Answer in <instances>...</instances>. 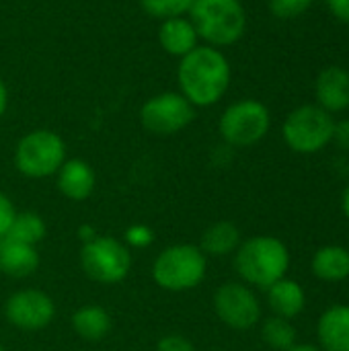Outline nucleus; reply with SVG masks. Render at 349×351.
<instances>
[{
    "label": "nucleus",
    "mask_w": 349,
    "mask_h": 351,
    "mask_svg": "<svg viewBox=\"0 0 349 351\" xmlns=\"http://www.w3.org/2000/svg\"><path fill=\"white\" fill-rule=\"evenodd\" d=\"M265 294H267V306L276 317L292 321L298 315H302V311L306 308V292L300 286V282L292 278L278 280L265 290Z\"/></svg>",
    "instance_id": "obj_15"
},
{
    "label": "nucleus",
    "mask_w": 349,
    "mask_h": 351,
    "mask_svg": "<svg viewBox=\"0 0 349 351\" xmlns=\"http://www.w3.org/2000/svg\"><path fill=\"white\" fill-rule=\"evenodd\" d=\"M156 351H195L193 343L181 333L163 335L156 343Z\"/></svg>",
    "instance_id": "obj_26"
},
{
    "label": "nucleus",
    "mask_w": 349,
    "mask_h": 351,
    "mask_svg": "<svg viewBox=\"0 0 349 351\" xmlns=\"http://www.w3.org/2000/svg\"><path fill=\"white\" fill-rule=\"evenodd\" d=\"M313 276L327 284H337L349 278V249L341 245H325L315 251L311 261Z\"/></svg>",
    "instance_id": "obj_18"
},
{
    "label": "nucleus",
    "mask_w": 349,
    "mask_h": 351,
    "mask_svg": "<svg viewBox=\"0 0 349 351\" xmlns=\"http://www.w3.org/2000/svg\"><path fill=\"white\" fill-rule=\"evenodd\" d=\"M241 243L243 237L239 226L230 220H218L204 230L197 247L204 251L206 257H228L234 255Z\"/></svg>",
    "instance_id": "obj_19"
},
{
    "label": "nucleus",
    "mask_w": 349,
    "mask_h": 351,
    "mask_svg": "<svg viewBox=\"0 0 349 351\" xmlns=\"http://www.w3.org/2000/svg\"><path fill=\"white\" fill-rule=\"evenodd\" d=\"M99 232H95V228H91V226H80V230H78V237H80V241L82 243H86V241H91V239H95Z\"/></svg>",
    "instance_id": "obj_31"
},
{
    "label": "nucleus",
    "mask_w": 349,
    "mask_h": 351,
    "mask_svg": "<svg viewBox=\"0 0 349 351\" xmlns=\"http://www.w3.org/2000/svg\"><path fill=\"white\" fill-rule=\"evenodd\" d=\"M72 329L74 333L84 339V341H103L111 329H113V321L111 315L107 313V308L99 306V304H84L78 311H74L72 319Z\"/></svg>",
    "instance_id": "obj_20"
},
{
    "label": "nucleus",
    "mask_w": 349,
    "mask_h": 351,
    "mask_svg": "<svg viewBox=\"0 0 349 351\" xmlns=\"http://www.w3.org/2000/svg\"><path fill=\"white\" fill-rule=\"evenodd\" d=\"M58 191L70 202H84L97 187L95 169L82 158H66L56 173Z\"/></svg>",
    "instance_id": "obj_13"
},
{
    "label": "nucleus",
    "mask_w": 349,
    "mask_h": 351,
    "mask_svg": "<svg viewBox=\"0 0 349 351\" xmlns=\"http://www.w3.org/2000/svg\"><path fill=\"white\" fill-rule=\"evenodd\" d=\"M47 234V224L37 212H16L10 230L4 239L37 247Z\"/></svg>",
    "instance_id": "obj_21"
},
{
    "label": "nucleus",
    "mask_w": 349,
    "mask_h": 351,
    "mask_svg": "<svg viewBox=\"0 0 349 351\" xmlns=\"http://www.w3.org/2000/svg\"><path fill=\"white\" fill-rule=\"evenodd\" d=\"M341 212H344V216L349 220V183L346 185L344 193H341Z\"/></svg>",
    "instance_id": "obj_32"
},
{
    "label": "nucleus",
    "mask_w": 349,
    "mask_h": 351,
    "mask_svg": "<svg viewBox=\"0 0 349 351\" xmlns=\"http://www.w3.org/2000/svg\"><path fill=\"white\" fill-rule=\"evenodd\" d=\"M317 339L323 351H349V304H333L319 317Z\"/></svg>",
    "instance_id": "obj_14"
},
{
    "label": "nucleus",
    "mask_w": 349,
    "mask_h": 351,
    "mask_svg": "<svg viewBox=\"0 0 349 351\" xmlns=\"http://www.w3.org/2000/svg\"><path fill=\"white\" fill-rule=\"evenodd\" d=\"M267 2H269L272 14L284 21L304 14L313 4V0H267Z\"/></svg>",
    "instance_id": "obj_24"
},
{
    "label": "nucleus",
    "mask_w": 349,
    "mask_h": 351,
    "mask_svg": "<svg viewBox=\"0 0 349 351\" xmlns=\"http://www.w3.org/2000/svg\"><path fill=\"white\" fill-rule=\"evenodd\" d=\"M158 43L169 56L183 58L200 45V35H197L191 19L175 16V19H167L160 23Z\"/></svg>",
    "instance_id": "obj_17"
},
{
    "label": "nucleus",
    "mask_w": 349,
    "mask_h": 351,
    "mask_svg": "<svg viewBox=\"0 0 349 351\" xmlns=\"http://www.w3.org/2000/svg\"><path fill=\"white\" fill-rule=\"evenodd\" d=\"M6 109H8V88H6L4 80L0 78V117L6 113Z\"/></svg>",
    "instance_id": "obj_30"
},
{
    "label": "nucleus",
    "mask_w": 349,
    "mask_h": 351,
    "mask_svg": "<svg viewBox=\"0 0 349 351\" xmlns=\"http://www.w3.org/2000/svg\"><path fill=\"white\" fill-rule=\"evenodd\" d=\"M78 261L84 276L103 286L121 284L132 271V251L109 234H97L82 243Z\"/></svg>",
    "instance_id": "obj_5"
},
{
    "label": "nucleus",
    "mask_w": 349,
    "mask_h": 351,
    "mask_svg": "<svg viewBox=\"0 0 349 351\" xmlns=\"http://www.w3.org/2000/svg\"><path fill=\"white\" fill-rule=\"evenodd\" d=\"M208 276V257L197 245L179 243L163 249L152 263V280L167 292L195 290Z\"/></svg>",
    "instance_id": "obj_4"
},
{
    "label": "nucleus",
    "mask_w": 349,
    "mask_h": 351,
    "mask_svg": "<svg viewBox=\"0 0 349 351\" xmlns=\"http://www.w3.org/2000/svg\"><path fill=\"white\" fill-rule=\"evenodd\" d=\"M296 337H298L296 327L288 319L272 315L269 319H265L261 323V339L272 350L288 351L290 348H294L298 343Z\"/></svg>",
    "instance_id": "obj_22"
},
{
    "label": "nucleus",
    "mask_w": 349,
    "mask_h": 351,
    "mask_svg": "<svg viewBox=\"0 0 349 351\" xmlns=\"http://www.w3.org/2000/svg\"><path fill=\"white\" fill-rule=\"evenodd\" d=\"M64 160L66 142L51 130L29 132L14 148V167L27 179H47L60 171Z\"/></svg>",
    "instance_id": "obj_7"
},
{
    "label": "nucleus",
    "mask_w": 349,
    "mask_h": 351,
    "mask_svg": "<svg viewBox=\"0 0 349 351\" xmlns=\"http://www.w3.org/2000/svg\"><path fill=\"white\" fill-rule=\"evenodd\" d=\"M0 351H4V348H2V346H0Z\"/></svg>",
    "instance_id": "obj_34"
},
{
    "label": "nucleus",
    "mask_w": 349,
    "mask_h": 351,
    "mask_svg": "<svg viewBox=\"0 0 349 351\" xmlns=\"http://www.w3.org/2000/svg\"><path fill=\"white\" fill-rule=\"evenodd\" d=\"M288 351H323L319 346L315 343H296L294 348H290Z\"/></svg>",
    "instance_id": "obj_33"
},
{
    "label": "nucleus",
    "mask_w": 349,
    "mask_h": 351,
    "mask_svg": "<svg viewBox=\"0 0 349 351\" xmlns=\"http://www.w3.org/2000/svg\"><path fill=\"white\" fill-rule=\"evenodd\" d=\"M214 313L228 329L249 331L261 321V302L251 286L243 282H224L214 292Z\"/></svg>",
    "instance_id": "obj_10"
},
{
    "label": "nucleus",
    "mask_w": 349,
    "mask_h": 351,
    "mask_svg": "<svg viewBox=\"0 0 349 351\" xmlns=\"http://www.w3.org/2000/svg\"><path fill=\"white\" fill-rule=\"evenodd\" d=\"M140 6L152 19L167 21V19L189 14L193 0H140Z\"/></svg>",
    "instance_id": "obj_23"
},
{
    "label": "nucleus",
    "mask_w": 349,
    "mask_h": 351,
    "mask_svg": "<svg viewBox=\"0 0 349 351\" xmlns=\"http://www.w3.org/2000/svg\"><path fill=\"white\" fill-rule=\"evenodd\" d=\"M189 19L206 45H234L247 29V12L241 0H193Z\"/></svg>",
    "instance_id": "obj_3"
},
{
    "label": "nucleus",
    "mask_w": 349,
    "mask_h": 351,
    "mask_svg": "<svg viewBox=\"0 0 349 351\" xmlns=\"http://www.w3.org/2000/svg\"><path fill=\"white\" fill-rule=\"evenodd\" d=\"M123 241L128 245V249H146L154 243V230L146 224H132L125 228Z\"/></svg>",
    "instance_id": "obj_25"
},
{
    "label": "nucleus",
    "mask_w": 349,
    "mask_h": 351,
    "mask_svg": "<svg viewBox=\"0 0 349 351\" xmlns=\"http://www.w3.org/2000/svg\"><path fill=\"white\" fill-rule=\"evenodd\" d=\"M315 101L331 115L349 109V70L341 66L323 68L315 80Z\"/></svg>",
    "instance_id": "obj_12"
},
{
    "label": "nucleus",
    "mask_w": 349,
    "mask_h": 351,
    "mask_svg": "<svg viewBox=\"0 0 349 351\" xmlns=\"http://www.w3.org/2000/svg\"><path fill=\"white\" fill-rule=\"evenodd\" d=\"M14 216H16V208H14L12 199L0 191V241L8 234Z\"/></svg>",
    "instance_id": "obj_27"
},
{
    "label": "nucleus",
    "mask_w": 349,
    "mask_h": 351,
    "mask_svg": "<svg viewBox=\"0 0 349 351\" xmlns=\"http://www.w3.org/2000/svg\"><path fill=\"white\" fill-rule=\"evenodd\" d=\"M272 128L269 109L255 99H243L224 109L218 121L220 136L230 148H251L259 144Z\"/></svg>",
    "instance_id": "obj_8"
},
{
    "label": "nucleus",
    "mask_w": 349,
    "mask_h": 351,
    "mask_svg": "<svg viewBox=\"0 0 349 351\" xmlns=\"http://www.w3.org/2000/svg\"><path fill=\"white\" fill-rule=\"evenodd\" d=\"M333 142H335L339 148L349 150V119H344V121H335Z\"/></svg>",
    "instance_id": "obj_28"
},
{
    "label": "nucleus",
    "mask_w": 349,
    "mask_h": 351,
    "mask_svg": "<svg viewBox=\"0 0 349 351\" xmlns=\"http://www.w3.org/2000/svg\"><path fill=\"white\" fill-rule=\"evenodd\" d=\"M327 6L337 21L349 25V0H327Z\"/></svg>",
    "instance_id": "obj_29"
},
{
    "label": "nucleus",
    "mask_w": 349,
    "mask_h": 351,
    "mask_svg": "<svg viewBox=\"0 0 349 351\" xmlns=\"http://www.w3.org/2000/svg\"><path fill=\"white\" fill-rule=\"evenodd\" d=\"M4 319L19 331H43L56 319V302L47 292L37 288L16 290L4 302Z\"/></svg>",
    "instance_id": "obj_11"
},
{
    "label": "nucleus",
    "mask_w": 349,
    "mask_h": 351,
    "mask_svg": "<svg viewBox=\"0 0 349 351\" xmlns=\"http://www.w3.org/2000/svg\"><path fill=\"white\" fill-rule=\"evenodd\" d=\"M292 265L288 245L272 234H257L239 245L234 251V269L243 284L267 290L286 278Z\"/></svg>",
    "instance_id": "obj_2"
},
{
    "label": "nucleus",
    "mask_w": 349,
    "mask_h": 351,
    "mask_svg": "<svg viewBox=\"0 0 349 351\" xmlns=\"http://www.w3.org/2000/svg\"><path fill=\"white\" fill-rule=\"evenodd\" d=\"M232 68L228 58L212 45H197L177 66L179 93L193 107H212L228 90Z\"/></svg>",
    "instance_id": "obj_1"
},
{
    "label": "nucleus",
    "mask_w": 349,
    "mask_h": 351,
    "mask_svg": "<svg viewBox=\"0 0 349 351\" xmlns=\"http://www.w3.org/2000/svg\"><path fill=\"white\" fill-rule=\"evenodd\" d=\"M335 119L317 103L300 105L282 123L286 146L298 154H317L333 142Z\"/></svg>",
    "instance_id": "obj_6"
},
{
    "label": "nucleus",
    "mask_w": 349,
    "mask_h": 351,
    "mask_svg": "<svg viewBox=\"0 0 349 351\" xmlns=\"http://www.w3.org/2000/svg\"><path fill=\"white\" fill-rule=\"evenodd\" d=\"M39 253L37 247L16 243L10 239L0 241V271L12 280L31 278L39 269Z\"/></svg>",
    "instance_id": "obj_16"
},
{
    "label": "nucleus",
    "mask_w": 349,
    "mask_h": 351,
    "mask_svg": "<svg viewBox=\"0 0 349 351\" xmlns=\"http://www.w3.org/2000/svg\"><path fill=\"white\" fill-rule=\"evenodd\" d=\"M195 117V107L177 90L150 97L140 109V123L154 136H173L183 132Z\"/></svg>",
    "instance_id": "obj_9"
}]
</instances>
